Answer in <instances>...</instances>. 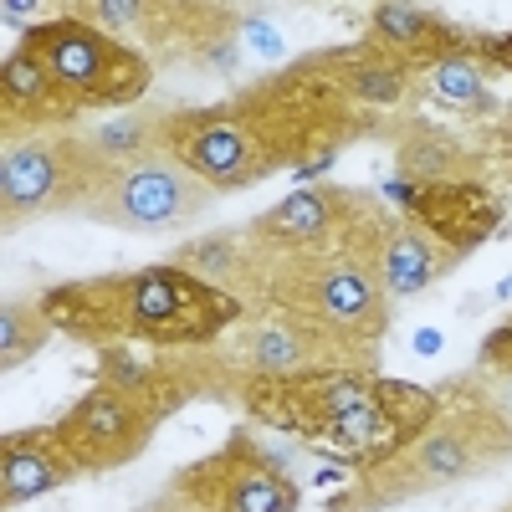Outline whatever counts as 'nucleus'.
<instances>
[{
  "mask_svg": "<svg viewBox=\"0 0 512 512\" xmlns=\"http://www.w3.org/2000/svg\"><path fill=\"white\" fill-rule=\"evenodd\" d=\"M36 62L47 67L52 82L62 88H77V93H103V98H118V88L108 82V72H139L128 57L108 52L93 31L82 26H57V31H41L36 36Z\"/></svg>",
  "mask_w": 512,
  "mask_h": 512,
  "instance_id": "f257e3e1",
  "label": "nucleus"
},
{
  "mask_svg": "<svg viewBox=\"0 0 512 512\" xmlns=\"http://www.w3.org/2000/svg\"><path fill=\"white\" fill-rule=\"evenodd\" d=\"M195 205H200V190L190 175H180L169 164H139L118 180L113 216L128 226H169V221L190 216Z\"/></svg>",
  "mask_w": 512,
  "mask_h": 512,
  "instance_id": "f03ea898",
  "label": "nucleus"
},
{
  "mask_svg": "<svg viewBox=\"0 0 512 512\" xmlns=\"http://www.w3.org/2000/svg\"><path fill=\"white\" fill-rule=\"evenodd\" d=\"M210 292H200L195 282H180L175 272H149L134 282V297H128V308H134V323L149 328V333H200L190 323V303H205Z\"/></svg>",
  "mask_w": 512,
  "mask_h": 512,
  "instance_id": "7ed1b4c3",
  "label": "nucleus"
},
{
  "mask_svg": "<svg viewBox=\"0 0 512 512\" xmlns=\"http://www.w3.org/2000/svg\"><path fill=\"white\" fill-rule=\"evenodd\" d=\"M0 185H6V205L11 210H31L52 195L57 185V164L47 149H16L6 154V175H0Z\"/></svg>",
  "mask_w": 512,
  "mask_h": 512,
  "instance_id": "20e7f679",
  "label": "nucleus"
},
{
  "mask_svg": "<svg viewBox=\"0 0 512 512\" xmlns=\"http://www.w3.org/2000/svg\"><path fill=\"white\" fill-rule=\"evenodd\" d=\"M190 164H200L205 175H216V180H236L241 164H246V139L236 128H200L190 139Z\"/></svg>",
  "mask_w": 512,
  "mask_h": 512,
  "instance_id": "39448f33",
  "label": "nucleus"
},
{
  "mask_svg": "<svg viewBox=\"0 0 512 512\" xmlns=\"http://www.w3.org/2000/svg\"><path fill=\"white\" fill-rule=\"evenodd\" d=\"M318 303H323V313L338 318V323H359V318L374 308V297H369V287H364V277H359L354 267H333V272L318 282Z\"/></svg>",
  "mask_w": 512,
  "mask_h": 512,
  "instance_id": "423d86ee",
  "label": "nucleus"
},
{
  "mask_svg": "<svg viewBox=\"0 0 512 512\" xmlns=\"http://www.w3.org/2000/svg\"><path fill=\"white\" fill-rule=\"evenodd\" d=\"M292 487L272 472H241L231 497H226V512H292Z\"/></svg>",
  "mask_w": 512,
  "mask_h": 512,
  "instance_id": "0eeeda50",
  "label": "nucleus"
},
{
  "mask_svg": "<svg viewBox=\"0 0 512 512\" xmlns=\"http://www.w3.org/2000/svg\"><path fill=\"white\" fill-rule=\"evenodd\" d=\"M62 477V466L52 456H41L31 446H11L6 451V497H36V492H47L52 482Z\"/></svg>",
  "mask_w": 512,
  "mask_h": 512,
  "instance_id": "6e6552de",
  "label": "nucleus"
},
{
  "mask_svg": "<svg viewBox=\"0 0 512 512\" xmlns=\"http://www.w3.org/2000/svg\"><path fill=\"white\" fill-rule=\"evenodd\" d=\"M384 272H390V287H395V292L425 287V282H431V272H436L431 246H420L415 236H400V241L390 246V262H384Z\"/></svg>",
  "mask_w": 512,
  "mask_h": 512,
  "instance_id": "1a4fd4ad",
  "label": "nucleus"
},
{
  "mask_svg": "<svg viewBox=\"0 0 512 512\" xmlns=\"http://www.w3.org/2000/svg\"><path fill=\"white\" fill-rule=\"evenodd\" d=\"M436 93H441V103H477L482 98V72L472 67V57H446L441 67H436Z\"/></svg>",
  "mask_w": 512,
  "mask_h": 512,
  "instance_id": "9d476101",
  "label": "nucleus"
},
{
  "mask_svg": "<svg viewBox=\"0 0 512 512\" xmlns=\"http://www.w3.org/2000/svg\"><path fill=\"white\" fill-rule=\"evenodd\" d=\"M47 67H41L36 57H11V67H6V93L11 98H21V103H52V93H47Z\"/></svg>",
  "mask_w": 512,
  "mask_h": 512,
  "instance_id": "9b49d317",
  "label": "nucleus"
},
{
  "mask_svg": "<svg viewBox=\"0 0 512 512\" xmlns=\"http://www.w3.org/2000/svg\"><path fill=\"white\" fill-rule=\"evenodd\" d=\"M328 221V205H323V195H292L282 210H277V216H272V226L277 231H292V236H308V231H318Z\"/></svg>",
  "mask_w": 512,
  "mask_h": 512,
  "instance_id": "f8f14e48",
  "label": "nucleus"
},
{
  "mask_svg": "<svg viewBox=\"0 0 512 512\" xmlns=\"http://www.w3.org/2000/svg\"><path fill=\"white\" fill-rule=\"evenodd\" d=\"M256 359H262L267 369L292 364V359H297V338H292V333H262V338H256Z\"/></svg>",
  "mask_w": 512,
  "mask_h": 512,
  "instance_id": "ddd939ff",
  "label": "nucleus"
},
{
  "mask_svg": "<svg viewBox=\"0 0 512 512\" xmlns=\"http://www.w3.org/2000/svg\"><path fill=\"white\" fill-rule=\"evenodd\" d=\"M425 466L441 472V477H456V472H466V456H461L456 441H431V446H425Z\"/></svg>",
  "mask_w": 512,
  "mask_h": 512,
  "instance_id": "4468645a",
  "label": "nucleus"
},
{
  "mask_svg": "<svg viewBox=\"0 0 512 512\" xmlns=\"http://www.w3.org/2000/svg\"><path fill=\"white\" fill-rule=\"evenodd\" d=\"M26 354H31V338L21 333V313L6 308V369H11L16 359H26Z\"/></svg>",
  "mask_w": 512,
  "mask_h": 512,
  "instance_id": "2eb2a0df",
  "label": "nucleus"
},
{
  "mask_svg": "<svg viewBox=\"0 0 512 512\" xmlns=\"http://www.w3.org/2000/svg\"><path fill=\"white\" fill-rule=\"evenodd\" d=\"M379 26L390 31V36H420L425 31V16H415V11H379Z\"/></svg>",
  "mask_w": 512,
  "mask_h": 512,
  "instance_id": "dca6fc26",
  "label": "nucleus"
},
{
  "mask_svg": "<svg viewBox=\"0 0 512 512\" xmlns=\"http://www.w3.org/2000/svg\"><path fill=\"white\" fill-rule=\"evenodd\" d=\"M128 16H139V6H98V21L103 26H123Z\"/></svg>",
  "mask_w": 512,
  "mask_h": 512,
  "instance_id": "f3484780",
  "label": "nucleus"
},
{
  "mask_svg": "<svg viewBox=\"0 0 512 512\" xmlns=\"http://www.w3.org/2000/svg\"><path fill=\"white\" fill-rule=\"evenodd\" d=\"M415 349L420 354H436L441 349V333H415Z\"/></svg>",
  "mask_w": 512,
  "mask_h": 512,
  "instance_id": "a211bd4d",
  "label": "nucleus"
}]
</instances>
